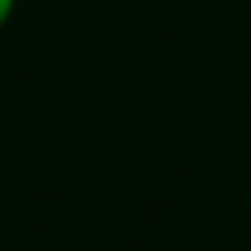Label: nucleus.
Masks as SVG:
<instances>
[{"instance_id": "1", "label": "nucleus", "mask_w": 251, "mask_h": 251, "mask_svg": "<svg viewBox=\"0 0 251 251\" xmlns=\"http://www.w3.org/2000/svg\"><path fill=\"white\" fill-rule=\"evenodd\" d=\"M9 5H14V0H0V24H5V14H9Z\"/></svg>"}]
</instances>
